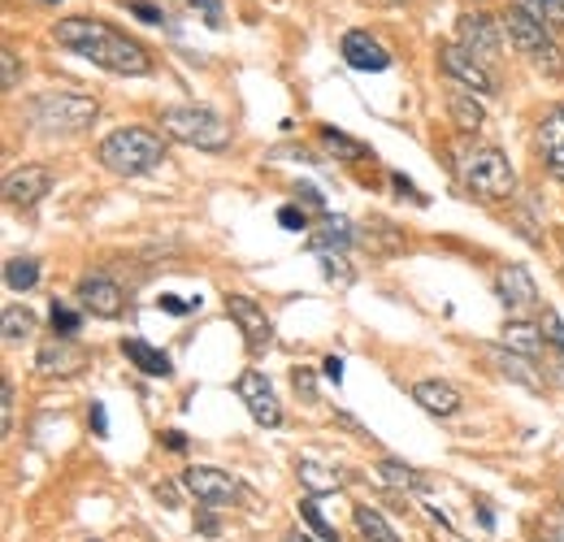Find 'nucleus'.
Instances as JSON below:
<instances>
[{
    "label": "nucleus",
    "mask_w": 564,
    "mask_h": 542,
    "mask_svg": "<svg viewBox=\"0 0 564 542\" xmlns=\"http://www.w3.org/2000/svg\"><path fill=\"white\" fill-rule=\"evenodd\" d=\"M460 183L486 205L513 200V192H517V174H513V165H508V157L499 148H473L460 161Z\"/></svg>",
    "instance_id": "obj_6"
},
{
    "label": "nucleus",
    "mask_w": 564,
    "mask_h": 542,
    "mask_svg": "<svg viewBox=\"0 0 564 542\" xmlns=\"http://www.w3.org/2000/svg\"><path fill=\"white\" fill-rule=\"evenodd\" d=\"M53 192V170L48 165H18L4 174V200L13 209H35Z\"/></svg>",
    "instance_id": "obj_13"
},
{
    "label": "nucleus",
    "mask_w": 564,
    "mask_h": 542,
    "mask_svg": "<svg viewBox=\"0 0 564 542\" xmlns=\"http://www.w3.org/2000/svg\"><path fill=\"white\" fill-rule=\"evenodd\" d=\"M300 517L318 530V539L322 542H338V530H335V521H326V512H322V504H318V495H309L304 504H300Z\"/></svg>",
    "instance_id": "obj_30"
},
{
    "label": "nucleus",
    "mask_w": 564,
    "mask_h": 542,
    "mask_svg": "<svg viewBox=\"0 0 564 542\" xmlns=\"http://www.w3.org/2000/svg\"><path fill=\"white\" fill-rule=\"evenodd\" d=\"M96 157L110 174L139 178V174H152L157 165H165V139L157 130H143V126H117L101 139Z\"/></svg>",
    "instance_id": "obj_2"
},
{
    "label": "nucleus",
    "mask_w": 564,
    "mask_h": 542,
    "mask_svg": "<svg viewBox=\"0 0 564 542\" xmlns=\"http://www.w3.org/2000/svg\"><path fill=\"white\" fill-rule=\"evenodd\" d=\"M157 309L170 313V318H187L200 309V300H179V296H157Z\"/></svg>",
    "instance_id": "obj_35"
},
{
    "label": "nucleus",
    "mask_w": 564,
    "mask_h": 542,
    "mask_svg": "<svg viewBox=\"0 0 564 542\" xmlns=\"http://www.w3.org/2000/svg\"><path fill=\"white\" fill-rule=\"evenodd\" d=\"M495 296H499V304H504L517 322L539 309V287H534V274H530L526 265H504V269L495 274Z\"/></svg>",
    "instance_id": "obj_12"
},
{
    "label": "nucleus",
    "mask_w": 564,
    "mask_h": 542,
    "mask_svg": "<svg viewBox=\"0 0 564 542\" xmlns=\"http://www.w3.org/2000/svg\"><path fill=\"white\" fill-rule=\"evenodd\" d=\"M322 148L335 157L338 165H360V161H369L373 152H369V143H360V139H352V135H343L335 126H322Z\"/></svg>",
    "instance_id": "obj_23"
},
{
    "label": "nucleus",
    "mask_w": 564,
    "mask_h": 542,
    "mask_svg": "<svg viewBox=\"0 0 564 542\" xmlns=\"http://www.w3.org/2000/svg\"><path fill=\"white\" fill-rule=\"evenodd\" d=\"M322 373H326V378H331V382H343V360H338V356H326V365H322Z\"/></svg>",
    "instance_id": "obj_45"
},
{
    "label": "nucleus",
    "mask_w": 564,
    "mask_h": 542,
    "mask_svg": "<svg viewBox=\"0 0 564 542\" xmlns=\"http://www.w3.org/2000/svg\"><path fill=\"white\" fill-rule=\"evenodd\" d=\"M234 395L243 400V408L252 413V422L256 426H283V404H278V395H274V387H269V378L265 373H256V369H248V373H239V382H234Z\"/></svg>",
    "instance_id": "obj_10"
},
{
    "label": "nucleus",
    "mask_w": 564,
    "mask_h": 542,
    "mask_svg": "<svg viewBox=\"0 0 564 542\" xmlns=\"http://www.w3.org/2000/svg\"><path fill=\"white\" fill-rule=\"evenodd\" d=\"M539 148L548 161V174L564 183V105H556L543 122H539Z\"/></svg>",
    "instance_id": "obj_17"
},
{
    "label": "nucleus",
    "mask_w": 564,
    "mask_h": 542,
    "mask_svg": "<svg viewBox=\"0 0 564 542\" xmlns=\"http://www.w3.org/2000/svg\"><path fill=\"white\" fill-rule=\"evenodd\" d=\"M296 196L304 200V209H313V214L326 217V200H322V192H318L313 183H300V187H296Z\"/></svg>",
    "instance_id": "obj_36"
},
{
    "label": "nucleus",
    "mask_w": 564,
    "mask_h": 542,
    "mask_svg": "<svg viewBox=\"0 0 564 542\" xmlns=\"http://www.w3.org/2000/svg\"><path fill=\"white\" fill-rule=\"evenodd\" d=\"M157 499H165V504H174V499H179V491H174V486H157Z\"/></svg>",
    "instance_id": "obj_48"
},
{
    "label": "nucleus",
    "mask_w": 564,
    "mask_h": 542,
    "mask_svg": "<svg viewBox=\"0 0 564 542\" xmlns=\"http://www.w3.org/2000/svg\"><path fill=\"white\" fill-rule=\"evenodd\" d=\"M413 400L430 413V417H456L460 408H464V400H460V391L444 382V378H426V382H417L413 387Z\"/></svg>",
    "instance_id": "obj_18"
},
{
    "label": "nucleus",
    "mask_w": 564,
    "mask_h": 542,
    "mask_svg": "<svg viewBox=\"0 0 564 542\" xmlns=\"http://www.w3.org/2000/svg\"><path fill=\"white\" fill-rule=\"evenodd\" d=\"M391 183H395V192H400V196H408L413 205H430V200H426V196H422V192H417V187H413L404 174H391Z\"/></svg>",
    "instance_id": "obj_42"
},
{
    "label": "nucleus",
    "mask_w": 564,
    "mask_h": 542,
    "mask_svg": "<svg viewBox=\"0 0 564 542\" xmlns=\"http://www.w3.org/2000/svg\"><path fill=\"white\" fill-rule=\"evenodd\" d=\"M0 61H4V92H13V88H18V74H22V70H18V53H13V48H4V57H0Z\"/></svg>",
    "instance_id": "obj_38"
},
{
    "label": "nucleus",
    "mask_w": 564,
    "mask_h": 542,
    "mask_svg": "<svg viewBox=\"0 0 564 542\" xmlns=\"http://www.w3.org/2000/svg\"><path fill=\"white\" fill-rule=\"evenodd\" d=\"M161 130L187 148H200V152H222L230 143V126H226L222 113L205 105H174L161 113Z\"/></svg>",
    "instance_id": "obj_5"
},
{
    "label": "nucleus",
    "mask_w": 564,
    "mask_h": 542,
    "mask_svg": "<svg viewBox=\"0 0 564 542\" xmlns=\"http://www.w3.org/2000/svg\"><path fill=\"white\" fill-rule=\"evenodd\" d=\"M296 477L309 486V495H331V491L343 486V477L331 473V469H322L318 460H300V464H296Z\"/></svg>",
    "instance_id": "obj_26"
},
{
    "label": "nucleus",
    "mask_w": 564,
    "mask_h": 542,
    "mask_svg": "<svg viewBox=\"0 0 564 542\" xmlns=\"http://www.w3.org/2000/svg\"><path fill=\"white\" fill-rule=\"evenodd\" d=\"M31 334H35V318H31V309L9 304V309H4V343H22V338H31Z\"/></svg>",
    "instance_id": "obj_29"
},
{
    "label": "nucleus",
    "mask_w": 564,
    "mask_h": 542,
    "mask_svg": "<svg viewBox=\"0 0 564 542\" xmlns=\"http://www.w3.org/2000/svg\"><path fill=\"white\" fill-rule=\"evenodd\" d=\"M79 304H83V313H92V318H117L122 313V304H126V296H122V287L105 278V274H88L83 282H79Z\"/></svg>",
    "instance_id": "obj_16"
},
{
    "label": "nucleus",
    "mask_w": 564,
    "mask_h": 542,
    "mask_svg": "<svg viewBox=\"0 0 564 542\" xmlns=\"http://www.w3.org/2000/svg\"><path fill=\"white\" fill-rule=\"evenodd\" d=\"M48 318H53V330H57V334H66V338H74V334H79V313H74L70 304L53 300V313H48Z\"/></svg>",
    "instance_id": "obj_33"
},
{
    "label": "nucleus",
    "mask_w": 564,
    "mask_h": 542,
    "mask_svg": "<svg viewBox=\"0 0 564 542\" xmlns=\"http://www.w3.org/2000/svg\"><path fill=\"white\" fill-rule=\"evenodd\" d=\"M88 422H92V430L101 434V438L110 434V417H105V404H101V400H96V404H88Z\"/></svg>",
    "instance_id": "obj_40"
},
{
    "label": "nucleus",
    "mask_w": 564,
    "mask_h": 542,
    "mask_svg": "<svg viewBox=\"0 0 564 542\" xmlns=\"http://www.w3.org/2000/svg\"><path fill=\"white\" fill-rule=\"evenodd\" d=\"M287 542H313L309 534H287Z\"/></svg>",
    "instance_id": "obj_49"
},
{
    "label": "nucleus",
    "mask_w": 564,
    "mask_h": 542,
    "mask_svg": "<svg viewBox=\"0 0 564 542\" xmlns=\"http://www.w3.org/2000/svg\"><path fill=\"white\" fill-rule=\"evenodd\" d=\"M543 338H548V347L564 360V322L556 309H543Z\"/></svg>",
    "instance_id": "obj_32"
},
{
    "label": "nucleus",
    "mask_w": 564,
    "mask_h": 542,
    "mask_svg": "<svg viewBox=\"0 0 564 542\" xmlns=\"http://www.w3.org/2000/svg\"><path fill=\"white\" fill-rule=\"evenodd\" d=\"M53 39H57L61 48L88 57L92 66L110 70V74H130V79L152 74L148 48H143L139 39H130V35L105 26V22H96V18H61V22L53 26Z\"/></svg>",
    "instance_id": "obj_1"
},
{
    "label": "nucleus",
    "mask_w": 564,
    "mask_h": 542,
    "mask_svg": "<svg viewBox=\"0 0 564 542\" xmlns=\"http://www.w3.org/2000/svg\"><path fill=\"white\" fill-rule=\"evenodd\" d=\"M83 360H88L83 347H74V338L57 334V338L39 343V351H35V373H44V378H70V373L83 369Z\"/></svg>",
    "instance_id": "obj_14"
},
{
    "label": "nucleus",
    "mask_w": 564,
    "mask_h": 542,
    "mask_svg": "<svg viewBox=\"0 0 564 542\" xmlns=\"http://www.w3.org/2000/svg\"><path fill=\"white\" fill-rule=\"evenodd\" d=\"M126 9H130L135 18H143V22H165V13L152 9V4H143V0H126Z\"/></svg>",
    "instance_id": "obj_43"
},
{
    "label": "nucleus",
    "mask_w": 564,
    "mask_h": 542,
    "mask_svg": "<svg viewBox=\"0 0 564 542\" xmlns=\"http://www.w3.org/2000/svg\"><path fill=\"white\" fill-rule=\"evenodd\" d=\"M161 442H165L170 451H187V438H183V434H179V430H170V434H165V438H161Z\"/></svg>",
    "instance_id": "obj_46"
},
{
    "label": "nucleus",
    "mask_w": 564,
    "mask_h": 542,
    "mask_svg": "<svg viewBox=\"0 0 564 542\" xmlns=\"http://www.w3.org/2000/svg\"><path fill=\"white\" fill-rule=\"evenodd\" d=\"M499 338H504V347H508V351H517V356H530V360L548 351L543 325L517 322V318H513V322H504V334H499Z\"/></svg>",
    "instance_id": "obj_22"
},
{
    "label": "nucleus",
    "mask_w": 564,
    "mask_h": 542,
    "mask_svg": "<svg viewBox=\"0 0 564 542\" xmlns=\"http://www.w3.org/2000/svg\"><path fill=\"white\" fill-rule=\"evenodd\" d=\"M517 9H526L543 26H564V0H517Z\"/></svg>",
    "instance_id": "obj_31"
},
{
    "label": "nucleus",
    "mask_w": 564,
    "mask_h": 542,
    "mask_svg": "<svg viewBox=\"0 0 564 542\" xmlns=\"http://www.w3.org/2000/svg\"><path fill=\"white\" fill-rule=\"evenodd\" d=\"M200 534H218V517L205 512V517H200Z\"/></svg>",
    "instance_id": "obj_47"
},
{
    "label": "nucleus",
    "mask_w": 564,
    "mask_h": 542,
    "mask_svg": "<svg viewBox=\"0 0 564 542\" xmlns=\"http://www.w3.org/2000/svg\"><path fill=\"white\" fill-rule=\"evenodd\" d=\"M352 521H356V530L369 542H400V534L391 530V521H387L378 508H369V504H356V508H352Z\"/></svg>",
    "instance_id": "obj_25"
},
{
    "label": "nucleus",
    "mask_w": 564,
    "mask_h": 542,
    "mask_svg": "<svg viewBox=\"0 0 564 542\" xmlns=\"http://www.w3.org/2000/svg\"><path fill=\"white\" fill-rule=\"evenodd\" d=\"M122 356L143 373V378H170L174 373V365H170V356L161 351V347H152V343H143V338H122Z\"/></svg>",
    "instance_id": "obj_20"
},
{
    "label": "nucleus",
    "mask_w": 564,
    "mask_h": 542,
    "mask_svg": "<svg viewBox=\"0 0 564 542\" xmlns=\"http://www.w3.org/2000/svg\"><path fill=\"white\" fill-rule=\"evenodd\" d=\"M278 221H283L287 230H304V226H309V214H304V209H296V205H287V209L278 214Z\"/></svg>",
    "instance_id": "obj_41"
},
{
    "label": "nucleus",
    "mask_w": 564,
    "mask_h": 542,
    "mask_svg": "<svg viewBox=\"0 0 564 542\" xmlns=\"http://www.w3.org/2000/svg\"><path fill=\"white\" fill-rule=\"evenodd\" d=\"M322 269H326V278L338 282V287H347V282H352V265H347L338 252H322Z\"/></svg>",
    "instance_id": "obj_34"
},
{
    "label": "nucleus",
    "mask_w": 564,
    "mask_h": 542,
    "mask_svg": "<svg viewBox=\"0 0 564 542\" xmlns=\"http://www.w3.org/2000/svg\"><path fill=\"white\" fill-rule=\"evenodd\" d=\"M343 61L360 74H382L391 70V53L369 35V31H347L343 35Z\"/></svg>",
    "instance_id": "obj_15"
},
{
    "label": "nucleus",
    "mask_w": 564,
    "mask_h": 542,
    "mask_svg": "<svg viewBox=\"0 0 564 542\" xmlns=\"http://www.w3.org/2000/svg\"><path fill=\"white\" fill-rule=\"evenodd\" d=\"M456 35H460V48L473 53L482 66H495L499 48H504V18H491V13H460L456 18Z\"/></svg>",
    "instance_id": "obj_7"
},
{
    "label": "nucleus",
    "mask_w": 564,
    "mask_h": 542,
    "mask_svg": "<svg viewBox=\"0 0 564 542\" xmlns=\"http://www.w3.org/2000/svg\"><path fill=\"white\" fill-rule=\"evenodd\" d=\"M378 477L387 486H400V491H426V477L413 469V464H400V460H382L378 464Z\"/></svg>",
    "instance_id": "obj_27"
},
{
    "label": "nucleus",
    "mask_w": 564,
    "mask_h": 542,
    "mask_svg": "<svg viewBox=\"0 0 564 542\" xmlns=\"http://www.w3.org/2000/svg\"><path fill=\"white\" fill-rule=\"evenodd\" d=\"M504 35L513 39V48L521 53V57H530L548 79H564V53L561 44L552 39V26H543L539 18H530L526 9H508L504 13Z\"/></svg>",
    "instance_id": "obj_4"
},
{
    "label": "nucleus",
    "mask_w": 564,
    "mask_h": 542,
    "mask_svg": "<svg viewBox=\"0 0 564 542\" xmlns=\"http://www.w3.org/2000/svg\"><path fill=\"white\" fill-rule=\"evenodd\" d=\"M486 356H491V365H495L508 382H517V387H526V391H534V395L543 391V378L534 373V360H530V356H517V351H508L504 343H499V347H491Z\"/></svg>",
    "instance_id": "obj_19"
},
{
    "label": "nucleus",
    "mask_w": 564,
    "mask_h": 542,
    "mask_svg": "<svg viewBox=\"0 0 564 542\" xmlns=\"http://www.w3.org/2000/svg\"><path fill=\"white\" fill-rule=\"evenodd\" d=\"M39 4H57V0H39Z\"/></svg>",
    "instance_id": "obj_50"
},
{
    "label": "nucleus",
    "mask_w": 564,
    "mask_h": 542,
    "mask_svg": "<svg viewBox=\"0 0 564 542\" xmlns=\"http://www.w3.org/2000/svg\"><path fill=\"white\" fill-rule=\"evenodd\" d=\"M183 491H187L196 504H205V508H222V504H234V499L243 495L239 477H230L222 469H209V464L187 469V473H183Z\"/></svg>",
    "instance_id": "obj_9"
},
{
    "label": "nucleus",
    "mask_w": 564,
    "mask_h": 542,
    "mask_svg": "<svg viewBox=\"0 0 564 542\" xmlns=\"http://www.w3.org/2000/svg\"><path fill=\"white\" fill-rule=\"evenodd\" d=\"M96 96H83V92H44L26 105V122L39 130V135H79L96 122Z\"/></svg>",
    "instance_id": "obj_3"
},
{
    "label": "nucleus",
    "mask_w": 564,
    "mask_h": 542,
    "mask_svg": "<svg viewBox=\"0 0 564 542\" xmlns=\"http://www.w3.org/2000/svg\"><path fill=\"white\" fill-rule=\"evenodd\" d=\"M296 391H300V395H309V400L318 395V387H313V373H309V369H296Z\"/></svg>",
    "instance_id": "obj_44"
},
{
    "label": "nucleus",
    "mask_w": 564,
    "mask_h": 542,
    "mask_svg": "<svg viewBox=\"0 0 564 542\" xmlns=\"http://www.w3.org/2000/svg\"><path fill=\"white\" fill-rule=\"evenodd\" d=\"M439 66H444L448 79H456L460 88H469L473 96H495L499 92V79L473 53H464L460 44H439Z\"/></svg>",
    "instance_id": "obj_8"
},
{
    "label": "nucleus",
    "mask_w": 564,
    "mask_h": 542,
    "mask_svg": "<svg viewBox=\"0 0 564 542\" xmlns=\"http://www.w3.org/2000/svg\"><path fill=\"white\" fill-rule=\"evenodd\" d=\"M226 313H230V322L239 325V334H243V343H248L252 356H265V351L274 347V325H269L265 309H261L256 300H248V296H226Z\"/></svg>",
    "instance_id": "obj_11"
},
{
    "label": "nucleus",
    "mask_w": 564,
    "mask_h": 542,
    "mask_svg": "<svg viewBox=\"0 0 564 542\" xmlns=\"http://www.w3.org/2000/svg\"><path fill=\"white\" fill-rule=\"evenodd\" d=\"M192 9H200L209 26H222V0H192Z\"/></svg>",
    "instance_id": "obj_39"
},
{
    "label": "nucleus",
    "mask_w": 564,
    "mask_h": 542,
    "mask_svg": "<svg viewBox=\"0 0 564 542\" xmlns=\"http://www.w3.org/2000/svg\"><path fill=\"white\" fill-rule=\"evenodd\" d=\"M4 282H9V291H31L39 282V261L35 256H13L4 265Z\"/></svg>",
    "instance_id": "obj_28"
},
{
    "label": "nucleus",
    "mask_w": 564,
    "mask_h": 542,
    "mask_svg": "<svg viewBox=\"0 0 564 542\" xmlns=\"http://www.w3.org/2000/svg\"><path fill=\"white\" fill-rule=\"evenodd\" d=\"M352 243H360V234H356V226L347 221V217H322V226H318V234L309 239V247L322 256V252H343V247H352Z\"/></svg>",
    "instance_id": "obj_21"
},
{
    "label": "nucleus",
    "mask_w": 564,
    "mask_h": 542,
    "mask_svg": "<svg viewBox=\"0 0 564 542\" xmlns=\"http://www.w3.org/2000/svg\"><path fill=\"white\" fill-rule=\"evenodd\" d=\"M448 113H451V122H456V130H464V135H469V130H477V126L486 122V108L473 101V92H469V88H456V92H451Z\"/></svg>",
    "instance_id": "obj_24"
},
{
    "label": "nucleus",
    "mask_w": 564,
    "mask_h": 542,
    "mask_svg": "<svg viewBox=\"0 0 564 542\" xmlns=\"http://www.w3.org/2000/svg\"><path fill=\"white\" fill-rule=\"evenodd\" d=\"M0 404H4L0 426H4V434H9L13 430V382H9V378H0Z\"/></svg>",
    "instance_id": "obj_37"
}]
</instances>
